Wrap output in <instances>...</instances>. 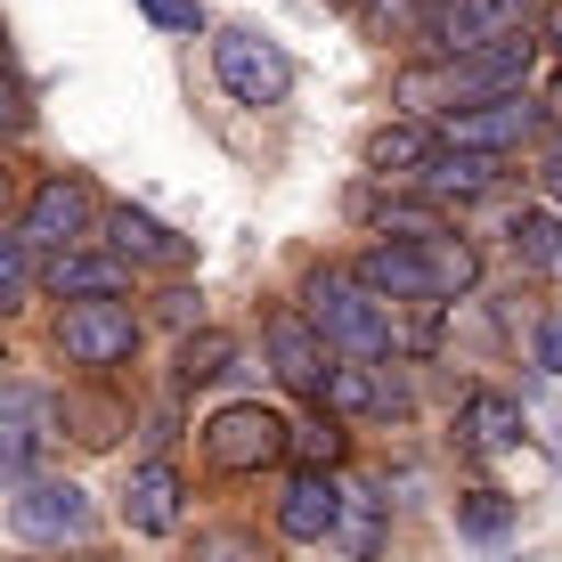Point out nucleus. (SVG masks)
Wrapping results in <instances>:
<instances>
[{
	"label": "nucleus",
	"mask_w": 562,
	"mask_h": 562,
	"mask_svg": "<svg viewBox=\"0 0 562 562\" xmlns=\"http://www.w3.org/2000/svg\"><path fill=\"white\" fill-rule=\"evenodd\" d=\"M335 538L351 547L359 562H375V547H383V497L375 490H342V506H335Z\"/></svg>",
	"instance_id": "nucleus-21"
},
{
	"label": "nucleus",
	"mask_w": 562,
	"mask_h": 562,
	"mask_svg": "<svg viewBox=\"0 0 562 562\" xmlns=\"http://www.w3.org/2000/svg\"><path fill=\"white\" fill-rule=\"evenodd\" d=\"M42 400L33 392H0V473H25L33 449H42Z\"/></svg>",
	"instance_id": "nucleus-19"
},
{
	"label": "nucleus",
	"mask_w": 562,
	"mask_h": 562,
	"mask_svg": "<svg viewBox=\"0 0 562 562\" xmlns=\"http://www.w3.org/2000/svg\"><path fill=\"white\" fill-rule=\"evenodd\" d=\"M82 562H106V554H82Z\"/></svg>",
	"instance_id": "nucleus-35"
},
{
	"label": "nucleus",
	"mask_w": 562,
	"mask_h": 562,
	"mask_svg": "<svg viewBox=\"0 0 562 562\" xmlns=\"http://www.w3.org/2000/svg\"><path fill=\"white\" fill-rule=\"evenodd\" d=\"M285 457H302V473H335L342 464V424L335 416H310L285 432Z\"/></svg>",
	"instance_id": "nucleus-23"
},
{
	"label": "nucleus",
	"mask_w": 562,
	"mask_h": 562,
	"mask_svg": "<svg viewBox=\"0 0 562 562\" xmlns=\"http://www.w3.org/2000/svg\"><path fill=\"white\" fill-rule=\"evenodd\" d=\"M538 123H547V106H538L530 90H514V99H490V106H464V114H449V147L514 155L521 139H538Z\"/></svg>",
	"instance_id": "nucleus-8"
},
{
	"label": "nucleus",
	"mask_w": 562,
	"mask_h": 562,
	"mask_svg": "<svg viewBox=\"0 0 562 562\" xmlns=\"http://www.w3.org/2000/svg\"><path fill=\"white\" fill-rule=\"evenodd\" d=\"M25 123H33V106H25V99H16V90H9V82H0V139H9V131H25Z\"/></svg>",
	"instance_id": "nucleus-30"
},
{
	"label": "nucleus",
	"mask_w": 562,
	"mask_h": 562,
	"mask_svg": "<svg viewBox=\"0 0 562 562\" xmlns=\"http://www.w3.org/2000/svg\"><path fill=\"white\" fill-rule=\"evenodd\" d=\"M269 359H278V375L294 383L302 400L326 392V342H318V326H310L302 310H278V318H269Z\"/></svg>",
	"instance_id": "nucleus-14"
},
{
	"label": "nucleus",
	"mask_w": 562,
	"mask_h": 562,
	"mask_svg": "<svg viewBox=\"0 0 562 562\" xmlns=\"http://www.w3.org/2000/svg\"><path fill=\"white\" fill-rule=\"evenodd\" d=\"M139 9H147L164 33H196V0H139Z\"/></svg>",
	"instance_id": "nucleus-28"
},
{
	"label": "nucleus",
	"mask_w": 562,
	"mask_h": 562,
	"mask_svg": "<svg viewBox=\"0 0 562 562\" xmlns=\"http://www.w3.org/2000/svg\"><path fill=\"white\" fill-rule=\"evenodd\" d=\"M318 408L326 416H408V383L383 359H351V367H326Z\"/></svg>",
	"instance_id": "nucleus-10"
},
{
	"label": "nucleus",
	"mask_w": 562,
	"mask_h": 562,
	"mask_svg": "<svg viewBox=\"0 0 562 562\" xmlns=\"http://www.w3.org/2000/svg\"><path fill=\"white\" fill-rule=\"evenodd\" d=\"M57 351L74 367H123L139 351V318H131V302H74L57 318Z\"/></svg>",
	"instance_id": "nucleus-7"
},
{
	"label": "nucleus",
	"mask_w": 562,
	"mask_h": 562,
	"mask_svg": "<svg viewBox=\"0 0 562 562\" xmlns=\"http://www.w3.org/2000/svg\"><path fill=\"white\" fill-rule=\"evenodd\" d=\"M228 359H237V342H228V335H196V342H180V383H212V375H228Z\"/></svg>",
	"instance_id": "nucleus-25"
},
{
	"label": "nucleus",
	"mask_w": 562,
	"mask_h": 562,
	"mask_svg": "<svg viewBox=\"0 0 562 562\" xmlns=\"http://www.w3.org/2000/svg\"><path fill=\"white\" fill-rule=\"evenodd\" d=\"M25 294H33V254H25V237H0V318Z\"/></svg>",
	"instance_id": "nucleus-26"
},
{
	"label": "nucleus",
	"mask_w": 562,
	"mask_h": 562,
	"mask_svg": "<svg viewBox=\"0 0 562 562\" xmlns=\"http://www.w3.org/2000/svg\"><path fill=\"white\" fill-rule=\"evenodd\" d=\"M9 530L33 538V547H66V538H90V530H99V506H90L74 481H33V490L9 497Z\"/></svg>",
	"instance_id": "nucleus-6"
},
{
	"label": "nucleus",
	"mask_w": 562,
	"mask_h": 562,
	"mask_svg": "<svg viewBox=\"0 0 562 562\" xmlns=\"http://www.w3.org/2000/svg\"><path fill=\"white\" fill-rule=\"evenodd\" d=\"M506 521H514V497H506V490H464V497H457V530L506 538Z\"/></svg>",
	"instance_id": "nucleus-24"
},
{
	"label": "nucleus",
	"mask_w": 562,
	"mask_h": 562,
	"mask_svg": "<svg viewBox=\"0 0 562 562\" xmlns=\"http://www.w3.org/2000/svg\"><path fill=\"white\" fill-rule=\"evenodd\" d=\"M57 416H66V432L82 440V449H114V440L131 432V408L114 392H66V408H57Z\"/></svg>",
	"instance_id": "nucleus-18"
},
{
	"label": "nucleus",
	"mask_w": 562,
	"mask_h": 562,
	"mask_svg": "<svg viewBox=\"0 0 562 562\" xmlns=\"http://www.w3.org/2000/svg\"><path fill=\"white\" fill-rule=\"evenodd\" d=\"M106 254H114V261H139V269H188V261H196V245L171 237V228L147 221V212L114 204V212H106Z\"/></svg>",
	"instance_id": "nucleus-12"
},
{
	"label": "nucleus",
	"mask_w": 562,
	"mask_h": 562,
	"mask_svg": "<svg viewBox=\"0 0 562 562\" xmlns=\"http://www.w3.org/2000/svg\"><path fill=\"white\" fill-rule=\"evenodd\" d=\"M212 74H221V90L237 106H278L285 82H294V66H285V49L269 42L254 25H228L221 42H212Z\"/></svg>",
	"instance_id": "nucleus-3"
},
{
	"label": "nucleus",
	"mask_w": 562,
	"mask_h": 562,
	"mask_svg": "<svg viewBox=\"0 0 562 562\" xmlns=\"http://www.w3.org/2000/svg\"><path fill=\"white\" fill-rule=\"evenodd\" d=\"M164 318L188 326V318H196V294H188V285H171V294H164Z\"/></svg>",
	"instance_id": "nucleus-32"
},
{
	"label": "nucleus",
	"mask_w": 562,
	"mask_h": 562,
	"mask_svg": "<svg viewBox=\"0 0 562 562\" xmlns=\"http://www.w3.org/2000/svg\"><path fill=\"white\" fill-rule=\"evenodd\" d=\"M25 245H49V254H74V245H90V188L82 180H42L25 196Z\"/></svg>",
	"instance_id": "nucleus-9"
},
{
	"label": "nucleus",
	"mask_w": 562,
	"mask_h": 562,
	"mask_svg": "<svg viewBox=\"0 0 562 562\" xmlns=\"http://www.w3.org/2000/svg\"><path fill=\"white\" fill-rule=\"evenodd\" d=\"M506 237H514V254L530 261L538 278H562V221H554V212H521Z\"/></svg>",
	"instance_id": "nucleus-22"
},
{
	"label": "nucleus",
	"mask_w": 562,
	"mask_h": 562,
	"mask_svg": "<svg viewBox=\"0 0 562 562\" xmlns=\"http://www.w3.org/2000/svg\"><path fill=\"white\" fill-rule=\"evenodd\" d=\"M457 440L473 457H506L514 440H521V416H514V400H497V392H473L457 408Z\"/></svg>",
	"instance_id": "nucleus-16"
},
{
	"label": "nucleus",
	"mask_w": 562,
	"mask_h": 562,
	"mask_svg": "<svg viewBox=\"0 0 562 562\" xmlns=\"http://www.w3.org/2000/svg\"><path fill=\"white\" fill-rule=\"evenodd\" d=\"M0 49H9V33H0Z\"/></svg>",
	"instance_id": "nucleus-36"
},
{
	"label": "nucleus",
	"mask_w": 562,
	"mask_h": 562,
	"mask_svg": "<svg viewBox=\"0 0 562 562\" xmlns=\"http://www.w3.org/2000/svg\"><path fill=\"white\" fill-rule=\"evenodd\" d=\"M432 147H440L432 131H416V123H392V131H375V139H367V164H375L383 180H392V171H400V180H416V171H424V155H432Z\"/></svg>",
	"instance_id": "nucleus-20"
},
{
	"label": "nucleus",
	"mask_w": 562,
	"mask_h": 562,
	"mask_svg": "<svg viewBox=\"0 0 562 562\" xmlns=\"http://www.w3.org/2000/svg\"><path fill=\"white\" fill-rule=\"evenodd\" d=\"M123 521L147 530V538H164L171 521H180V473H171V464H139L131 490H123Z\"/></svg>",
	"instance_id": "nucleus-15"
},
{
	"label": "nucleus",
	"mask_w": 562,
	"mask_h": 562,
	"mask_svg": "<svg viewBox=\"0 0 562 562\" xmlns=\"http://www.w3.org/2000/svg\"><path fill=\"white\" fill-rule=\"evenodd\" d=\"M49 294L57 302H123V285H131V261H114V254H90V245H74V254H49Z\"/></svg>",
	"instance_id": "nucleus-13"
},
{
	"label": "nucleus",
	"mask_w": 562,
	"mask_h": 562,
	"mask_svg": "<svg viewBox=\"0 0 562 562\" xmlns=\"http://www.w3.org/2000/svg\"><path fill=\"white\" fill-rule=\"evenodd\" d=\"M497 180H506V155H481V147H449V139H440L432 155H424V171H416V188H424V196H432V204H464V196H490V188Z\"/></svg>",
	"instance_id": "nucleus-11"
},
{
	"label": "nucleus",
	"mask_w": 562,
	"mask_h": 562,
	"mask_svg": "<svg viewBox=\"0 0 562 562\" xmlns=\"http://www.w3.org/2000/svg\"><path fill=\"white\" fill-rule=\"evenodd\" d=\"M538 367H547V375H562V310L538 326Z\"/></svg>",
	"instance_id": "nucleus-29"
},
{
	"label": "nucleus",
	"mask_w": 562,
	"mask_h": 562,
	"mask_svg": "<svg viewBox=\"0 0 562 562\" xmlns=\"http://www.w3.org/2000/svg\"><path fill=\"white\" fill-rule=\"evenodd\" d=\"M196 562H269V547L254 530H204L196 538Z\"/></svg>",
	"instance_id": "nucleus-27"
},
{
	"label": "nucleus",
	"mask_w": 562,
	"mask_h": 562,
	"mask_svg": "<svg viewBox=\"0 0 562 562\" xmlns=\"http://www.w3.org/2000/svg\"><path fill=\"white\" fill-rule=\"evenodd\" d=\"M538 0H440L432 16H424V42H432L440 57H473L490 42H514L521 25H530Z\"/></svg>",
	"instance_id": "nucleus-5"
},
{
	"label": "nucleus",
	"mask_w": 562,
	"mask_h": 562,
	"mask_svg": "<svg viewBox=\"0 0 562 562\" xmlns=\"http://www.w3.org/2000/svg\"><path fill=\"white\" fill-rule=\"evenodd\" d=\"M285 424L278 408H261V400H237V408H221L204 424V457L221 464V473H261V464H278L285 457Z\"/></svg>",
	"instance_id": "nucleus-4"
},
{
	"label": "nucleus",
	"mask_w": 562,
	"mask_h": 562,
	"mask_svg": "<svg viewBox=\"0 0 562 562\" xmlns=\"http://www.w3.org/2000/svg\"><path fill=\"white\" fill-rule=\"evenodd\" d=\"M538 180H547V196L562 204V131H554V147H547V164H538Z\"/></svg>",
	"instance_id": "nucleus-31"
},
{
	"label": "nucleus",
	"mask_w": 562,
	"mask_h": 562,
	"mask_svg": "<svg viewBox=\"0 0 562 562\" xmlns=\"http://www.w3.org/2000/svg\"><path fill=\"white\" fill-rule=\"evenodd\" d=\"M302 302H310L302 318L318 326V342H342L351 359H392V351H400V318H392V302L367 294L351 269H318Z\"/></svg>",
	"instance_id": "nucleus-2"
},
{
	"label": "nucleus",
	"mask_w": 562,
	"mask_h": 562,
	"mask_svg": "<svg viewBox=\"0 0 562 562\" xmlns=\"http://www.w3.org/2000/svg\"><path fill=\"white\" fill-rule=\"evenodd\" d=\"M335 506H342V490L326 473H302L294 490L278 497V530L285 538H335Z\"/></svg>",
	"instance_id": "nucleus-17"
},
{
	"label": "nucleus",
	"mask_w": 562,
	"mask_h": 562,
	"mask_svg": "<svg viewBox=\"0 0 562 562\" xmlns=\"http://www.w3.org/2000/svg\"><path fill=\"white\" fill-rule=\"evenodd\" d=\"M538 66V42L514 33V42H490L473 57H440V66H416L400 74V99L408 106H440V114H464V106H490V99H514Z\"/></svg>",
	"instance_id": "nucleus-1"
},
{
	"label": "nucleus",
	"mask_w": 562,
	"mask_h": 562,
	"mask_svg": "<svg viewBox=\"0 0 562 562\" xmlns=\"http://www.w3.org/2000/svg\"><path fill=\"white\" fill-rule=\"evenodd\" d=\"M547 42H554V57H562V16H554V33H547Z\"/></svg>",
	"instance_id": "nucleus-34"
},
{
	"label": "nucleus",
	"mask_w": 562,
	"mask_h": 562,
	"mask_svg": "<svg viewBox=\"0 0 562 562\" xmlns=\"http://www.w3.org/2000/svg\"><path fill=\"white\" fill-rule=\"evenodd\" d=\"M16 196H25V180H16V164H0V221L16 212Z\"/></svg>",
	"instance_id": "nucleus-33"
}]
</instances>
